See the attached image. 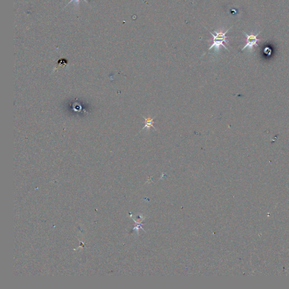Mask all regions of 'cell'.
<instances>
[{
	"mask_svg": "<svg viewBox=\"0 0 289 289\" xmlns=\"http://www.w3.org/2000/svg\"><path fill=\"white\" fill-rule=\"evenodd\" d=\"M143 117L144 118V126L143 127V128L142 129L141 131H143L144 128H147V129H149V128L151 127L153 128L155 130H156L155 128L154 127V125H153V124L154 123V118H152V117H150L146 118V117Z\"/></svg>",
	"mask_w": 289,
	"mask_h": 289,
	"instance_id": "277c9868",
	"label": "cell"
},
{
	"mask_svg": "<svg viewBox=\"0 0 289 289\" xmlns=\"http://www.w3.org/2000/svg\"><path fill=\"white\" fill-rule=\"evenodd\" d=\"M224 42H226L227 44H228V42L227 41L226 39H223V40H213V44H212V45L210 46L209 50H211V49L215 47V48L216 49V51H219V49L220 48V46H223L224 48H225L227 50H228L227 47H226V46L224 45V44H223Z\"/></svg>",
	"mask_w": 289,
	"mask_h": 289,
	"instance_id": "7a4b0ae2",
	"label": "cell"
},
{
	"mask_svg": "<svg viewBox=\"0 0 289 289\" xmlns=\"http://www.w3.org/2000/svg\"><path fill=\"white\" fill-rule=\"evenodd\" d=\"M243 34L246 35V38H247V40H246V44L244 46V47L242 48V51H243L244 50V49L246 48H248L249 49L251 50L252 48L254 47V46H258V45L257 44V42H260V39H258V36L259 34H260V32L258 34H256V35H253V34H251V35H248V34H247L246 32H243Z\"/></svg>",
	"mask_w": 289,
	"mask_h": 289,
	"instance_id": "6da1fadb",
	"label": "cell"
},
{
	"mask_svg": "<svg viewBox=\"0 0 289 289\" xmlns=\"http://www.w3.org/2000/svg\"><path fill=\"white\" fill-rule=\"evenodd\" d=\"M79 1L80 0H71V1H70V2H69V3H68V4H67V5H68L69 4H70V3H71V2H73V1H75V3H79ZM84 1L85 2H86V3H88V1H87L86 0H84Z\"/></svg>",
	"mask_w": 289,
	"mask_h": 289,
	"instance_id": "5b68a950",
	"label": "cell"
},
{
	"mask_svg": "<svg viewBox=\"0 0 289 289\" xmlns=\"http://www.w3.org/2000/svg\"><path fill=\"white\" fill-rule=\"evenodd\" d=\"M231 27L230 28H229L228 30H227V31H225V32H223L222 31H220L219 32H217V31H214V33H215L216 35L215 36L213 34H212L211 32H210V34L212 35L213 36V40H223V39H227L228 38L227 36H225L226 34L227 33L228 31H229V30L231 29Z\"/></svg>",
	"mask_w": 289,
	"mask_h": 289,
	"instance_id": "3957f363",
	"label": "cell"
}]
</instances>
